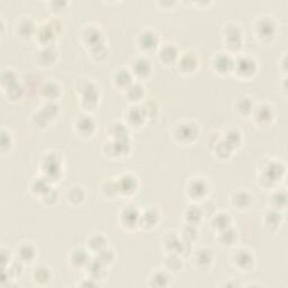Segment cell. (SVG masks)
I'll list each match as a JSON object with an SVG mask.
<instances>
[{"instance_id":"46","label":"cell","mask_w":288,"mask_h":288,"mask_svg":"<svg viewBox=\"0 0 288 288\" xmlns=\"http://www.w3.org/2000/svg\"><path fill=\"white\" fill-rule=\"evenodd\" d=\"M224 140L230 146L233 150L236 148H239L242 143V134L238 129H228L224 135Z\"/></svg>"},{"instance_id":"42","label":"cell","mask_w":288,"mask_h":288,"mask_svg":"<svg viewBox=\"0 0 288 288\" xmlns=\"http://www.w3.org/2000/svg\"><path fill=\"white\" fill-rule=\"evenodd\" d=\"M269 204L271 206V210L281 211L284 210L287 204V194L285 190H278L271 195L269 199Z\"/></svg>"},{"instance_id":"47","label":"cell","mask_w":288,"mask_h":288,"mask_svg":"<svg viewBox=\"0 0 288 288\" xmlns=\"http://www.w3.org/2000/svg\"><path fill=\"white\" fill-rule=\"evenodd\" d=\"M68 200L73 205H78L80 203H82L86 198V193L84 189L80 186H72V187L68 191Z\"/></svg>"},{"instance_id":"31","label":"cell","mask_w":288,"mask_h":288,"mask_svg":"<svg viewBox=\"0 0 288 288\" xmlns=\"http://www.w3.org/2000/svg\"><path fill=\"white\" fill-rule=\"evenodd\" d=\"M211 225L215 231H222L224 228L232 226V217L226 212H218L213 214Z\"/></svg>"},{"instance_id":"5","label":"cell","mask_w":288,"mask_h":288,"mask_svg":"<svg viewBox=\"0 0 288 288\" xmlns=\"http://www.w3.org/2000/svg\"><path fill=\"white\" fill-rule=\"evenodd\" d=\"M224 42L230 52H238L242 47V31L234 23H227L223 27Z\"/></svg>"},{"instance_id":"43","label":"cell","mask_w":288,"mask_h":288,"mask_svg":"<svg viewBox=\"0 0 288 288\" xmlns=\"http://www.w3.org/2000/svg\"><path fill=\"white\" fill-rule=\"evenodd\" d=\"M213 150L220 159H227L232 154L233 149L228 146L224 138H220V140H216L213 144Z\"/></svg>"},{"instance_id":"33","label":"cell","mask_w":288,"mask_h":288,"mask_svg":"<svg viewBox=\"0 0 288 288\" xmlns=\"http://www.w3.org/2000/svg\"><path fill=\"white\" fill-rule=\"evenodd\" d=\"M107 247V239L101 233H93L87 239V248L93 253H97L100 250Z\"/></svg>"},{"instance_id":"10","label":"cell","mask_w":288,"mask_h":288,"mask_svg":"<svg viewBox=\"0 0 288 288\" xmlns=\"http://www.w3.org/2000/svg\"><path fill=\"white\" fill-rule=\"evenodd\" d=\"M255 34L257 37L263 42H269L275 37L276 35V24L274 19L268 16H264V17L259 18L254 25Z\"/></svg>"},{"instance_id":"35","label":"cell","mask_w":288,"mask_h":288,"mask_svg":"<svg viewBox=\"0 0 288 288\" xmlns=\"http://www.w3.org/2000/svg\"><path fill=\"white\" fill-rule=\"evenodd\" d=\"M281 222H282V214L280 213V211L270 210L265 214L264 223L266 227L270 231H276L277 228L279 227Z\"/></svg>"},{"instance_id":"37","label":"cell","mask_w":288,"mask_h":288,"mask_svg":"<svg viewBox=\"0 0 288 288\" xmlns=\"http://www.w3.org/2000/svg\"><path fill=\"white\" fill-rule=\"evenodd\" d=\"M108 133L113 140H120V138L130 137L129 126L122 122L111 123L108 127Z\"/></svg>"},{"instance_id":"36","label":"cell","mask_w":288,"mask_h":288,"mask_svg":"<svg viewBox=\"0 0 288 288\" xmlns=\"http://www.w3.org/2000/svg\"><path fill=\"white\" fill-rule=\"evenodd\" d=\"M238 240V232L232 226L224 228L222 231H218L217 241L223 247H231Z\"/></svg>"},{"instance_id":"19","label":"cell","mask_w":288,"mask_h":288,"mask_svg":"<svg viewBox=\"0 0 288 288\" xmlns=\"http://www.w3.org/2000/svg\"><path fill=\"white\" fill-rule=\"evenodd\" d=\"M125 124L133 129H138L147 121V117L144 115V111L141 106H132L125 111Z\"/></svg>"},{"instance_id":"45","label":"cell","mask_w":288,"mask_h":288,"mask_svg":"<svg viewBox=\"0 0 288 288\" xmlns=\"http://www.w3.org/2000/svg\"><path fill=\"white\" fill-rule=\"evenodd\" d=\"M101 194L108 198H114L115 196H119V187H117V180L115 179H106L103 184H101Z\"/></svg>"},{"instance_id":"2","label":"cell","mask_w":288,"mask_h":288,"mask_svg":"<svg viewBox=\"0 0 288 288\" xmlns=\"http://www.w3.org/2000/svg\"><path fill=\"white\" fill-rule=\"evenodd\" d=\"M286 168L278 161H269L259 176V184L264 188H270L284 177Z\"/></svg>"},{"instance_id":"64","label":"cell","mask_w":288,"mask_h":288,"mask_svg":"<svg viewBox=\"0 0 288 288\" xmlns=\"http://www.w3.org/2000/svg\"><path fill=\"white\" fill-rule=\"evenodd\" d=\"M2 261H3V269L7 268L8 265L10 264V253L5 249L2 250Z\"/></svg>"},{"instance_id":"6","label":"cell","mask_w":288,"mask_h":288,"mask_svg":"<svg viewBox=\"0 0 288 288\" xmlns=\"http://www.w3.org/2000/svg\"><path fill=\"white\" fill-rule=\"evenodd\" d=\"M81 39L83 44L88 47L89 51L105 44L103 32H101L98 26L93 24L84 26L81 32Z\"/></svg>"},{"instance_id":"38","label":"cell","mask_w":288,"mask_h":288,"mask_svg":"<svg viewBox=\"0 0 288 288\" xmlns=\"http://www.w3.org/2000/svg\"><path fill=\"white\" fill-rule=\"evenodd\" d=\"M51 184L52 183L49 179L45 178L44 176H42V177H37L32 180L30 188H31L32 193H33L34 195L42 196L43 194H45L50 188H52Z\"/></svg>"},{"instance_id":"34","label":"cell","mask_w":288,"mask_h":288,"mask_svg":"<svg viewBox=\"0 0 288 288\" xmlns=\"http://www.w3.org/2000/svg\"><path fill=\"white\" fill-rule=\"evenodd\" d=\"M36 249L32 243H23L19 245L17 255L18 259L24 264L33 263L36 258Z\"/></svg>"},{"instance_id":"7","label":"cell","mask_w":288,"mask_h":288,"mask_svg":"<svg viewBox=\"0 0 288 288\" xmlns=\"http://www.w3.org/2000/svg\"><path fill=\"white\" fill-rule=\"evenodd\" d=\"M258 70L257 61L253 57L248 55H241L234 59L233 72H236L238 77L250 78Z\"/></svg>"},{"instance_id":"39","label":"cell","mask_w":288,"mask_h":288,"mask_svg":"<svg viewBox=\"0 0 288 288\" xmlns=\"http://www.w3.org/2000/svg\"><path fill=\"white\" fill-rule=\"evenodd\" d=\"M52 278V273L49 267L44 265L37 266L33 271V279L39 285H46L49 284Z\"/></svg>"},{"instance_id":"24","label":"cell","mask_w":288,"mask_h":288,"mask_svg":"<svg viewBox=\"0 0 288 288\" xmlns=\"http://www.w3.org/2000/svg\"><path fill=\"white\" fill-rule=\"evenodd\" d=\"M37 26L35 25L34 20L31 17H22L17 24H16V33L20 37V39H30L36 33Z\"/></svg>"},{"instance_id":"18","label":"cell","mask_w":288,"mask_h":288,"mask_svg":"<svg viewBox=\"0 0 288 288\" xmlns=\"http://www.w3.org/2000/svg\"><path fill=\"white\" fill-rule=\"evenodd\" d=\"M131 72L137 79H147L152 73V65L146 56H138L132 62Z\"/></svg>"},{"instance_id":"9","label":"cell","mask_w":288,"mask_h":288,"mask_svg":"<svg viewBox=\"0 0 288 288\" xmlns=\"http://www.w3.org/2000/svg\"><path fill=\"white\" fill-rule=\"evenodd\" d=\"M186 193L193 200H203L210 193V184L204 178H193L188 181Z\"/></svg>"},{"instance_id":"15","label":"cell","mask_w":288,"mask_h":288,"mask_svg":"<svg viewBox=\"0 0 288 288\" xmlns=\"http://www.w3.org/2000/svg\"><path fill=\"white\" fill-rule=\"evenodd\" d=\"M198 56H197L194 52L188 51L179 55L177 66L180 72L185 74H190L194 73L197 69H198Z\"/></svg>"},{"instance_id":"26","label":"cell","mask_w":288,"mask_h":288,"mask_svg":"<svg viewBox=\"0 0 288 288\" xmlns=\"http://www.w3.org/2000/svg\"><path fill=\"white\" fill-rule=\"evenodd\" d=\"M180 53L177 49V46H175L174 44H164L161 46V49L159 50V60L161 61L164 65H174V63H177L179 59Z\"/></svg>"},{"instance_id":"8","label":"cell","mask_w":288,"mask_h":288,"mask_svg":"<svg viewBox=\"0 0 288 288\" xmlns=\"http://www.w3.org/2000/svg\"><path fill=\"white\" fill-rule=\"evenodd\" d=\"M131 150V141L130 137L120 138V140L107 141L104 144L103 151L106 156L109 158H120L124 157Z\"/></svg>"},{"instance_id":"13","label":"cell","mask_w":288,"mask_h":288,"mask_svg":"<svg viewBox=\"0 0 288 288\" xmlns=\"http://www.w3.org/2000/svg\"><path fill=\"white\" fill-rule=\"evenodd\" d=\"M57 34L59 33L51 25V23L47 22L45 24L37 26L35 36H36L37 41H39V43L44 47V46L54 45V42H55Z\"/></svg>"},{"instance_id":"41","label":"cell","mask_w":288,"mask_h":288,"mask_svg":"<svg viewBox=\"0 0 288 288\" xmlns=\"http://www.w3.org/2000/svg\"><path fill=\"white\" fill-rule=\"evenodd\" d=\"M125 95L126 98L132 101V103H137V101L143 100L144 95H146V90H144V87L141 83L133 82L129 88H126Z\"/></svg>"},{"instance_id":"16","label":"cell","mask_w":288,"mask_h":288,"mask_svg":"<svg viewBox=\"0 0 288 288\" xmlns=\"http://www.w3.org/2000/svg\"><path fill=\"white\" fill-rule=\"evenodd\" d=\"M233 264L241 271H250L254 267L253 254L247 249H239L233 254Z\"/></svg>"},{"instance_id":"1","label":"cell","mask_w":288,"mask_h":288,"mask_svg":"<svg viewBox=\"0 0 288 288\" xmlns=\"http://www.w3.org/2000/svg\"><path fill=\"white\" fill-rule=\"evenodd\" d=\"M77 93L81 96V106L84 110L93 111L99 103V90L93 80L88 78L79 79L76 84Z\"/></svg>"},{"instance_id":"58","label":"cell","mask_w":288,"mask_h":288,"mask_svg":"<svg viewBox=\"0 0 288 288\" xmlns=\"http://www.w3.org/2000/svg\"><path fill=\"white\" fill-rule=\"evenodd\" d=\"M50 122L51 121L47 119V117L42 113L41 110H39L37 113H35L33 116H32V124L40 130L45 129V127L49 125Z\"/></svg>"},{"instance_id":"40","label":"cell","mask_w":288,"mask_h":288,"mask_svg":"<svg viewBox=\"0 0 288 288\" xmlns=\"http://www.w3.org/2000/svg\"><path fill=\"white\" fill-rule=\"evenodd\" d=\"M203 217L204 216H203L200 207L196 206V205L189 206L188 209L185 211V214H184L186 224H191V225H196V226L201 222Z\"/></svg>"},{"instance_id":"56","label":"cell","mask_w":288,"mask_h":288,"mask_svg":"<svg viewBox=\"0 0 288 288\" xmlns=\"http://www.w3.org/2000/svg\"><path fill=\"white\" fill-rule=\"evenodd\" d=\"M198 234H199V232H198V230H197L196 225L186 224V225L183 228V231H181V239L193 243L194 241H196L197 238H198Z\"/></svg>"},{"instance_id":"48","label":"cell","mask_w":288,"mask_h":288,"mask_svg":"<svg viewBox=\"0 0 288 288\" xmlns=\"http://www.w3.org/2000/svg\"><path fill=\"white\" fill-rule=\"evenodd\" d=\"M183 257L176 252H170V254L164 260V265H166L167 269L170 271H179L183 268Z\"/></svg>"},{"instance_id":"53","label":"cell","mask_w":288,"mask_h":288,"mask_svg":"<svg viewBox=\"0 0 288 288\" xmlns=\"http://www.w3.org/2000/svg\"><path fill=\"white\" fill-rule=\"evenodd\" d=\"M40 110L47 117V119L52 121L59 115L60 107H59V105L55 103V101H45V103L41 106Z\"/></svg>"},{"instance_id":"20","label":"cell","mask_w":288,"mask_h":288,"mask_svg":"<svg viewBox=\"0 0 288 288\" xmlns=\"http://www.w3.org/2000/svg\"><path fill=\"white\" fill-rule=\"evenodd\" d=\"M106 268H107V266L104 265L103 263H100V261L95 257L90 259L87 267L84 269L87 270L89 278L94 279L99 284L100 280H104L106 277H107V270H106Z\"/></svg>"},{"instance_id":"23","label":"cell","mask_w":288,"mask_h":288,"mask_svg":"<svg viewBox=\"0 0 288 288\" xmlns=\"http://www.w3.org/2000/svg\"><path fill=\"white\" fill-rule=\"evenodd\" d=\"M74 129H76L79 135H81L83 137H89L94 134L96 130L95 121L90 116L81 115L76 120V123H74Z\"/></svg>"},{"instance_id":"29","label":"cell","mask_w":288,"mask_h":288,"mask_svg":"<svg viewBox=\"0 0 288 288\" xmlns=\"http://www.w3.org/2000/svg\"><path fill=\"white\" fill-rule=\"evenodd\" d=\"M160 220V214L156 209H148L144 212L141 213L140 215V224L138 226L146 230H150V228L154 227L159 223Z\"/></svg>"},{"instance_id":"55","label":"cell","mask_w":288,"mask_h":288,"mask_svg":"<svg viewBox=\"0 0 288 288\" xmlns=\"http://www.w3.org/2000/svg\"><path fill=\"white\" fill-rule=\"evenodd\" d=\"M24 263H22L19 259L18 260H14L13 263H10L8 265L7 268H5L4 271H6L8 274V276L10 278H17L23 273V269H24Z\"/></svg>"},{"instance_id":"59","label":"cell","mask_w":288,"mask_h":288,"mask_svg":"<svg viewBox=\"0 0 288 288\" xmlns=\"http://www.w3.org/2000/svg\"><path fill=\"white\" fill-rule=\"evenodd\" d=\"M57 198H59V195L56 193V190H54L53 188H50L45 194L41 196L42 203H43V204L46 205V206L54 205L55 203L57 201Z\"/></svg>"},{"instance_id":"25","label":"cell","mask_w":288,"mask_h":288,"mask_svg":"<svg viewBox=\"0 0 288 288\" xmlns=\"http://www.w3.org/2000/svg\"><path fill=\"white\" fill-rule=\"evenodd\" d=\"M59 57V51L54 45L42 47L40 52L37 53V62L40 66L50 67L56 62Z\"/></svg>"},{"instance_id":"50","label":"cell","mask_w":288,"mask_h":288,"mask_svg":"<svg viewBox=\"0 0 288 288\" xmlns=\"http://www.w3.org/2000/svg\"><path fill=\"white\" fill-rule=\"evenodd\" d=\"M5 95H6L7 99L10 101H18L19 99H22L24 95V87L19 82H17L5 89Z\"/></svg>"},{"instance_id":"4","label":"cell","mask_w":288,"mask_h":288,"mask_svg":"<svg viewBox=\"0 0 288 288\" xmlns=\"http://www.w3.org/2000/svg\"><path fill=\"white\" fill-rule=\"evenodd\" d=\"M199 130L193 122H185L180 123L175 126L172 131V136L175 141L179 144H189L196 141V138L198 137Z\"/></svg>"},{"instance_id":"32","label":"cell","mask_w":288,"mask_h":288,"mask_svg":"<svg viewBox=\"0 0 288 288\" xmlns=\"http://www.w3.org/2000/svg\"><path fill=\"white\" fill-rule=\"evenodd\" d=\"M195 264L197 267H199L201 269H206L213 264V260H214V253L211 249L207 248H201L198 251L195 253Z\"/></svg>"},{"instance_id":"21","label":"cell","mask_w":288,"mask_h":288,"mask_svg":"<svg viewBox=\"0 0 288 288\" xmlns=\"http://www.w3.org/2000/svg\"><path fill=\"white\" fill-rule=\"evenodd\" d=\"M254 121L260 125H268L275 119V111L268 104H261L253 108Z\"/></svg>"},{"instance_id":"11","label":"cell","mask_w":288,"mask_h":288,"mask_svg":"<svg viewBox=\"0 0 288 288\" xmlns=\"http://www.w3.org/2000/svg\"><path fill=\"white\" fill-rule=\"evenodd\" d=\"M160 44V37L157 32L152 30H144L138 34L137 45L143 52H153L156 51Z\"/></svg>"},{"instance_id":"63","label":"cell","mask_w":288,"mask_h":288,"mask_svg":"<svg viewBox=\"0 0 288 288\" xmlns=\"http://www.w3.org/2000/svg\"><path fill=\"white\" fill-rule=\"evenodd\" d=\"M67 3L66 2H52L50 3V6L52 8V10H54V12H62V10H65V8L67 7Z\"/></svg>"},{"instance_id":"54","label":"cell","mask_w":288,"mask_h":288,"mask_svg":"<svg viewBox=\"0 0 288 288\" xmlns=\"http://www.w3.org/2000/svg\"><path fill=\"white\" fill-rule=\"evenodd\" d=\"M141 107L144 111V115H146L147 120H152L154 119V117L158 116L159 106L154 100L150 99V100L144 101L143 105H141Z\"/></svg>"},{"instance_id":"57","label":"cell","mask_w":288,"mask_h":288,"mask_svg":"<svg viewBox=\"0 0 288 288\" xmlns=\"http://www.w3.org/2000/svg\"><path fill=\"white\" fill-rule=\"evenodd\" d=\"M95 257L97 258L100 261V263H103L106 266H109V265L113 264V261L115 259V253L110 248L106 247L103 250H100L99 252L96 253Z\"/></svg>"},{"instance_id":"62","label":"cell","mask_w":288,"mask_h":288,"mask_svg":"<svg viewBox=\"0 0 288 288\" xmlns=\"http://www.w3.org/2000/svg\"><path fill=\"white\" fill-rule=\"evenodd\" d=\"M13 146V138L10 136L9 133H7L5 130L2 131V150L3 152H6L10 150V148Z\"/></svg>"},{"instance_id":"22","label":"cell","mask_w":288,"mask_h":288,"mask_svg":"<svg viewBox=\"0 0 288 288\" xmlns=\"http://www.w3.org/2000/svg\"><path fill=\"white\" fill-rule=\"evenodd\" d=\"M133 79L134 77H133L131 70L126 68H120L114 71L111 81L116 88L126 90V88H129L133 83Z\"/></svg>"},{"instance_id":"14","label":"cell","mask_w":288,"mask_h":288,"mask_svg":"<svg viewBox=\"0 0 288 288\" xmlns=\"http://www.w3.org/2000/svg\"><path fill=\"white\" fill-rule=\"evenodd\" d=\"M117 180V187L121 196H131L136 193L138 188V180L131 174H124Z\"/></svg>"},{"instance_id":"61","label":"cell","mask_w":288,"mask_h":288,"mask_svg":"<svg viewBox=\"0 0 288 288\" xmlns=\"http://www.w3.org/2000/svg\"><path fill=\"white\" fill-rule=\"evenodd\" d=\"M191 251H193V243L181 239L178 250L176 253H178L179 255H181V257H188Z\"/></svg>"},{"instance_id":"17","label":"cell","mask_w":288,"mask_h":288,"mask_svg":"<svg viewBox=\"0 0 288 288\" xmlns=\"http://www.w3.org/2000/svg\"><path fill=\"white\" fill-rule=\"evenodd\" d=\"M213 69L220 74H227L233 72L234 57L228 53H217L212 61Z\"/></svg>"},{"instance_id":"49","label":"cell","mask_w":288,"mask_h":288,"mask_svg":"<svg viewBox=\"0 0 288 288\" xmlns=\"http://www.w3.org/2000/svg\"><path fill=\"white\" fill-rule=\"evenodd\" d=\"M180 241H181V239L178 237L177 233L169 232L163 239V245L169 252H177Z\"/></svg>"},{"instance_id":"51","label":"cell","mask_w":288,"mask_h":288,"mask_svg":"<svg viewBox=\"0 0 288 288\" xmlns=\"http://www.w3.org/2000/svg\"><path fill=\"white\" fill-rule=\"evenodd\" d=\"M0 80H2V84L5 89L18 82L17 74H16V72L10 68L4 69L2 71V78H0Z\"/></svg>"},{"instance_id":"28","label":"cell","mask_w":288,"mask_h":288,"mask_svg":"<svg viewBox=\"0 0 288 288\" xmlns=\"http://www.w3.org/2000/svg\"><path fill=\"white\" fill-rule=\"evenodd\" d=\"M231 204L237 210H247L252 204V196L247 190H238L231 196Z\"/></svg>"},{"instance_id":"60","label":"cell","mask_w":288,"mask_h":288,"mask_svg":"<svg viewBox=\"0 0 288 288\" xmlns=\"http://www.w3.org/2000/svg\"><path fill=\"white\" fill-rule=\"evenodd\" d=\"M89 52H90V54H92L94 60L96 61H103L108 55V49H107V46H106V44L96 47V49L89 51Z\"/></svg>"},{"instance_id":"27","label":"cell","mask_w":288,"mask_h":288,"mask_svg":"<svg viewBox=\"0 0 288 288\" xmlns=\"http://www.w3.org/2000/svg\"><path fill=\"white\" fill-rule=\"evenodd\" d=\"M89 250H86L83 248H76L71 252L70 257H69V260H70V264L76 269H80V268H86L88 263L92 259L89 254Z\"/></svg>"},{"instance_id":"3","label":"cell","mask_w":288,"mask_h":288,"mask_svg":"<svg viewBox=\"0 0 288 288\" xmlns=\"http://www.w3.org/2000/svg\"><path fill=\"white\" fill-rule=\"evenodd\" d=\"M62 159L61 156L57 152H50L47 153L42 160L41 163V170L42 176L49 179L51 183L53 181H57L62 176Z\"/></svg>"},{"instance_id":"12","label":"cell","mask_w":288,"mask_h":288,"mask_svg":"<svg viewBox=\"0 0 288 288\" xmlns=\"http://www.w3.org/2000/svg\"><path fill=\"white\" fill-rule=\"evenodd\" d=\"M140 215L141 213L135 206L124 207L120 214L121 225L127 230H134L140 224Z\"/></svg>"},{"instance_id":"52","label":"cell","mask_w":288,"mask_h":288,"mask_svg":"<svg viewBox=\"0 0 288 288\" xmlns=\"http://www.w3.org/2000/svg\"><path fill=\"white\" fill-rule=\"evenodd\" d=\"M170 276L166 271H157L150 278V286L154 287H166L169 285Z\"/></svg>"},{"instance_id":"30","label":"cell","mask_w":288,"mask_h":288,"mask_svg":"<svg viewBox=\"0 0 288 288\" xmlns=\"http://www.w3.org/2000/svg\"><path fill=\"white\" fill-rule=\"evenodd\" d=\"M41 95L46 101H55L62 95L61 86L55 81H47L41 88Z\"/></svg>"},{"instance_id":"44","label":"cell","mask_w":288,"mask_h":288,"mask_svg":"<svg viewBox=\"0 0 288 288\" xmlns=\"http://www.w3.org/2000/svg\"><path fill=\"white\" fill-rule=\"evenodd\" d=\"M253 108H254V106H253L251 98L245 97V96H243V97H240L236 103V109L238 113L242 116H248L250 114H252Z\"/></svg>"}]
</instances>
